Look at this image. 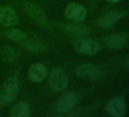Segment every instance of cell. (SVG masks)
<instances>
[{"mask_svg": "<svg viewBox=\"0 0 129 117\" xmlns=\"http://www.w3.org/2000/svg\"><path fill=\"white\" fill-rule=\"evenodd\" d=\"M106 111L112 117H121L126 113V103L123 97H115L109 100L106 105Z\"/></svg>", "mask_w": 129, "mask_h": 117, "instance_id": "cell-5", "label": "cell"}, {"mask_svg": "<svg viewBox=\"0 0 129 117\" xmlns=\"http://www.w3.org/2000/svg\"><path fill=\"white\" fill-rule=\"evenodd\" d=\"M58 27L67 34L79 39L86 38L90 34V30L84 25L62 23L59 24Z\"/></svg>", "mask_w": 129, "mask_h": 117, "instance_id": "cell-7", "label": "cell"}, {"mask_svg": "<svg viewBox=\"0 0 129 117\" xmlns=\"http://www.w3.org/2000/svg\"><path fill=\"white\" fill-rule=\"evenodd\" d=\"M64 14L69 19L73 21L81 22L87 16V9L78 3H72L66 7Z\"/></svg>", "mask_w": 129, "mask_h": 117, "instance_id": "cell-9", "label": "cell"}, {"mask_svg": "<svg viewBox=\"0 0 129 117\" xmlns=\"http://www.w3.org/2000/svg\"><path fill=\"white\" fill-rule=\"evenodd\" d=\"M104 44L113 49H118L124 47L126 45L127 40L124 37L118 34H111L104 38Z\"/></svg>", "mask_w": 129, "mask_h": 117, "instance_id": "cell-13", "label": "cell"}, {"mask_svg": "<svg viewBox=\"0 0 129 117\" xmlns=\"http://www.w3.org/2000/svg\"><path fill=\"white\" fill-rule=\"evenodd\" d=\"M127 12L124 10H117V11H111L103 16H101L97 20V24L101 28H111L115 25L117 21L122 18L126 15Z\"/></svg>", "mask_w": 129, "mask_h": 117, "instance_id": "cell-6", "label": "cell"}, {"mask_svg": "<svg viewBox=\"0 0 129 117\" xmlns=\"http://www.w3.org/2000/svg\"><path fill=\"white\" fill-rule=\"evenodd\" d=\"M24 10L27 15L39 26L46 27L48 24L47 18L44 12L37 4L27 3L24 5Z\"/></svg>", "mask_w": 129, "mask_h": 117, "instance_id": "cell-4", "label": "cell"}, {"mask_svg": "<svg viewBox=\"0 0 129 117\" xmlns=\"http://www.w3.org/2000/svg\"><path fill=\"white\" fill-rule=\"evenodd\" d=\"M107 1H109L110 3H118V2L121 1V0H107Z\"/></svg>", "mask_w": 129, "mask_h": 117, "instance_id": "cell-18", "label": "cell"}, {"mask_svg": "<svg viewBox=\"0 0 129 117\" xmlns=\"http://www.w3.org/2000/svg\"><path fill=\"white\" fill-rule=\"evenodd\" d=\"M3 50V56L4 58H6V60H14L18 56V53L16 52V51L9 46H6Z\"/></svg>", "mask_w": 129, "mask_h": 117, "instance_id": "cell-17", "label": "cell"}, {"mask_svg": "<svg viewBox=\"0 0 129 117\" xmlns=\"http://www.w3.org/2000/svg\"><path fill=\"white\" fill-rule=\"evenodd\" d=\"M127 66H128V68H129V60H128V61H127Z\"/></svg>", "mask_w": 129, "mask_h": 117, "instance_id": "cell-19", "label": "cell"}, {"mask_svg": "<svg viewBox=\"0 0 129 117\" xmlns=\"http://www.w3.org/2000/svg\"><path fill=\"white\" fill-rule=\"evenodd\" d=\"M23 46L27 49L30 52H42L45 49V46L37 40H28L27 38L21 42Z\"/></svg>", "mask_w": 129, "mask_h": 117, "instance_id": "cell-15", "label": "cell"}, {"mask_svg": "<svg viewBox=\"0 0 129 117\" xmlns=\"http://www.w3.org/2000/svg\"><path fill=\"white\" fill-rule=\"evenodd\" d=\"M75 74L81 78L92 81L97 79L100 76L101 72L97 66L86 63L80 66L75 71Z\"/></svg>", "mask_w": 129, "mask_h": 117, "instance_id": "cell-10", "label": "cell"}, {"mask_svg": "<svg viewBox=\"0 0 129 117\" xmlns=\"http://www.w3.org/2000/svg\"><path fill=\"white\" fill-rule=\"evenodd\" d=\"M73 46L76 52L81 54H86L90 56L96 55L100 49L99 43L92 39H78L74 42Z\"/></svg>", "mask_w": 129, "mask_h": 117, "instance_id": "cell-2", "label": "cell"}, {"mask_svg": "<svg viewBox=\"0 0 129 117\" xmlns=\"http://www.w3.org/2000/svg\"><path fill=\"white\" fill-rule=\"evenodd\" d=\"M78 96L75 92L68 91L63 94L58 101V109L61 112H70L76 105Z\"/></svg>", "mask_w": 129, "mask_h": 117, "instance_id": "cell-8", "label": "cell"}, {"mask_svg": "<svg viewBox=\"0 0 129 117\" xmlns=\"http://www.w3.org/2000/svg\"><path fill=\"white\" fill-rule=\"evenodd\" d=\"M48 71L46 66L41 63H34L30 66L28 77L34 82H42L47 76Z\"/></svg>", "mask_w": 129, "mask_h": 117, "instance_id": "cell-12", "label": "cell"}, {"mask_svg": "<svg viewBox=\"0 0 129 117\" xmlns=\"http://www.w3.org/2000/svg\"><path fill=\"white\" fill-rule=\"evenodd\" d=\"M18 18L15 11L9 6H0V24L12 27L18 24Z\"/></svg>", "mask_w": 129, "mask_h": 117, "instance_id": "cell-11", "label": "cell"}, {"mask_svg": "<svg viewBox=\"0 0 129 117\" xmlns=\"http://www.w3.org/2000/svg\"><path fill=\"white\" fill-rule=\"evenodd\" d=\"M18 92V80L15 77H9L5 80L0 90V106H5L12 102Z\"/></svg>", "mask_w": 129, "mask_h": 117, "instance_id": "cell-1", "label": "cell"}, {"mask_svg": "<svg viewBox=\"0 0 129 117\" xmlns=\"http://www.w3.org/2000/svg\"><path fill=\"white\" fill-rule=\"evenodd\" d=\"M49 83L52 88L56 91H62L66 90L68 84V77L61 69L55 68L49 74Z\"/></svg>", "mask_w": 129, "mask_h": 117, "instance_id": "cell-3", "label": "cell"}, {"mask_svg": "<svg viewBox=\"0 0 129 117\" xmlns=\"http://www.w3.org/2000/svg\"><path fill=\"white\" fill-rule=\"evenodd\" d=\"M30 112L29 105L25 102H20L12 107L11 115L13 117H28Z\"/></svg>", "mask_w": 129, "mask_h": 117, "instance_id": "cell-14", "label": "cell"}, {"mask_svg": "<svg viewBox=\"0 0 129 117\" xmlns=\"http://www.w3.org/2000/svg\"><path fill=\"white\" fill-rule=\"evenodd\" d=\"M6 35L9 40L16 42H23L27 38V34L25 32L15 28L6 31Z\"/></svg>", "mask_w": 129, "mask_h": 117, "instance_id": "cell-16", "label": "cell"}]
</instances>
